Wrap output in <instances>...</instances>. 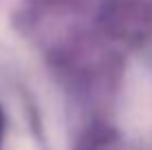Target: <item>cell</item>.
Listing matches in <instances>:
<instances>
[{
    "instance_id": "cell-1",
    "label": "cell",
    "mask_w": 152,
    "mask_h": 150,
    "mask_svg": "<svg viewBox=\"0 0 152 150\" xmlns=\"http://www.w3.org/2000/svg\"><path fill=\"white\" fill-rule=\"evenodd\" d=\"M2 128H4V119H2V113H0V141H2Z\"/></svg>"
}]
</instances>
